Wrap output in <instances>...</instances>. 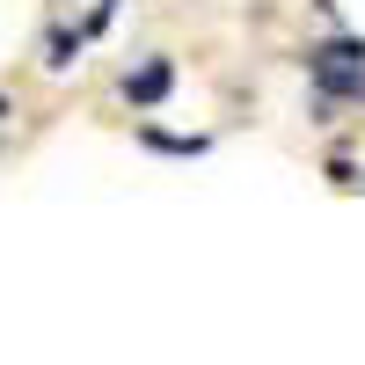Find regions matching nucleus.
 Wrapping results in <instances>:
<instances>
[{
  "instance_id": "1",
  "label": "nucleus",
  "mask_w": 365,
  "mask_h": 365,
  "mask_svg": "<svg viewBox=\"0 0 365 365\" xmlns=\"http://www.w3.org/2000/svg\"><path fill=\"white\" fill-rule=\"evenodd\" d=\"M307 66H314L322 88H336V96H365V51L358 44H322Z\"/></svg>"
},
{
  "instance_id": "2",
  "label": "nucleus",
  "mask_w": 365,
  "mask_h": 365,
  "mask_svg": "<svg viewBox=\"0 0 365 365\" xmlns=\"http://www.w3.org/2000/svg\"><path fill=\"white\" fill-rule=\"evenodd\" d=\"M125 96H132V103H161V96H168V66H161V58H154V66H139V73L125 81Z\"/></svg>"
}]
</instances>
